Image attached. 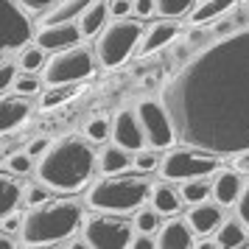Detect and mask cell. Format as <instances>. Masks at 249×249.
<instances>
[{
	"label": "cell",
	"mask_w": 249,
	"mask_h": 249,
	"mask_svg": "<svg viewBox=\"0 0 249 249\" xmlns=\"http://www.w3.org/2000/svg\"><path fill=\"white\" fill-rule=\"evenodd\" d=\"M109 135H112V126H109L107 118H92L90 124L84 126V137L92 140V143H104Z\"/></svg>",
	"instance_id": "83f0119b"
},
{
	"label": "cell",
	"mask_w": 249,
	"mask_h": 249,
	"mask_svg": "<svg viewBox=\"0 0 249 249\" xmlns=\"http://www.w3.org/2000/svg\"><path fill=\"white\" fill-rule=\"evenodd\" d=\"M31 39V20L17 0H0V59Z\"/></svg>",
	"instance_id": "9c48e42d"
},
{
	"label": "cell",
	"mask_w": 249,
	"mask_h": 249,
	"mask_svg": "<svg viewBox=\"0 0 249 249\" xmlns=\"http://www.w3.org/2000/svg\"><path fill=\"white\" fill-rule=\"evenodd\" d=\"M143 25L137 20H126V17H118L109 25L101 28V36L95 42V53H98V62L104 68H118L124 65L126 59L140 48V39H143Z\"/></svg>",
	"instance_id": "5b68a950"
},
{
	"label": "cell",
	"mask_w": 249,
	"mask_h": 249,
	"mask_svg": "<svg viewBox=\"0 0 249 249\" xmlns=\"http://www.w3.org/2000/svg\"><path fill=\"white\" fill-rule=\"evenodd\" d=\"M151 193L143 177H121V174H107L87 191V204L95 210H109V213H126L137 210Z\"/></svg>",
	"instance_id": "277c9868"
},
{
	"label": "cell",
	"mask_w": 249,
	"mask_h": 249,
	"mask_svg": "<svg viewBox=\"0 0 249 249\" xmlns=\"http://www.w3.org/2000/svg\"><path fill=\"white\" fill-rule=\"evenodd\" d=\"M0 247H3V249H12L14 247V238L9 235V232H3V230H0Z\"/></svg>",
	"instance_id": "7bdbcfd3"
},
{
	"label": "cell",
	"mask_w": 249,
	"mask_h": 249,
	"mask_svg": "<svg viewBox=\"0 0 249 249\" xmlns=\"http://www.w3.org/2000/svg\"><path fill=\"white\" fill-rule=\"evenodd\" d=\"M154 235H157L154 244H157L160 249H188V247L196 244V241H193L196 232H193V227L188 224V218H168Z\"/></svg>",
	"instance_id": "4fadbf2b"
},
{
	"label": "cell",
	"mask_w": 249,
	"mask_h": 249,
	"mask_svg": "<svg viewBox=\"0 0 249 249\" xmlns=\"http://www.w3.org/2000/svg\"><path fill=\"white\" fill-rule=\"evenodd\" d=\"M79 39H81L79 23H51V25H39V31H36V45L42 51H62V48L76 45Z\"/></svg>",
	"instance_id": "7c38bea8"
},
{
	"label": "cell",
	"mask_w": 249,
	"mask_h": 249,
	"mask_svg": "<svg viewBox=\"0 0 249 249\" xmlns=\"http://www.w3.org/2000/svg\"><path fill=\"white\" fill-rule=\"evenodd\" d=\"M137 121L143 126V135H146V143L151 148H165L171 146L174 140V124H171V115L165 109V104L157 101V98H143V101L135 107Z\"/></svg>",
	"instance_id": "30bf717a"
},
{
	"label": "cell",
	"mask_w": 249,
	"mask_h": 249,
	"mask_svg": "<svg viewBox=\"0 0 249 249\" xmlns=\"http://www.w3.org/2000/svg\"><path fill=\"white\" fill-rule=\"evenodd\" d=\"M148 199H151V207H154L157 213L174 215L177 210H179V204H182V193H177L171 185H151Z\"/></svg>",
	"instance_id": "cb8c5ba5"
},
{
	"label": "cell",
	"mask_w": 249,
	"mask_h": 249,
	"mask_svg": "<svg viewBox=\"0 0 249 249\" xmlns=\"http://www.w3.org/2000/svg\"><path fill=\"white\" fill-rule=\"evenodd\" d=\"M129 247H135V249H151V247H157L154 244V238L148 235V232H137L135 230V235H132V244Z\"/></svg>",
	"instance_id": "f35d334b"
},
{
	"label": "cell",
	"mask_w": 249,
	"mask_h": 249,
	"mask_svg": "<svg viewBox=\"0 0 249 249\" xmlns=\"http://www.w3.org/2000/svg\"><path fill=\"white\" fill-rule=\"evenodd\" d=\"M92 0H59L53 3L45 14H42V20L39 25H51V23H73V20H79V14L90 6Z\"/></svg>",
	"instance_id": "d6986e66"
},
{
	"label": "cell",
	"mask_w": 249,
	"mask_h": 249,
	"mask_svg": "<svg viewBox=\"0 0 249 249\" xmlns=\"http://www.w3.org/2000/svg\"><path fill=\"white\" fill-rule=\"evenodd\" d=\"M135 160H132V151L124 146H118V143H109V146H104V151L98 154V168L104 174H121L126 171V165H132Z\"/></svg>",
	"instance_id": "7402d4cb"
},
{
	"label": "cell",
	"mask_w": 249,
	"mask_h": 249,
	"mask_svg": "<svg viewBox=\"0 0 249 249\" xmlns=\"http://www.w3.org/2000/svg\"><path fill=\"white\" fill-rule=\"evenodd\" d=\"M157 215L160 213L154 210V207H151V210H137V215H135V221H132V224H135L137 232H148V235H154V232L160 230Z\"/></svg>",
	"instance_id": "f1b7e54d"
},
{
	"label": "cell",
	"mask_w": 249,
	"mask_h": 249,
	"mask_svg": "<svg viewBox=\"0 0 249 249\" xmlns=\"http://www.w3.org/2000/svg\"><path fill=\"white\" fill-rule=\"evenodd\" d=\"M235 171L238 174H249V148L235 154Z\"/></svg>",
	"instance_id": "b9f144b4"
},
{
	"label": "cell",
	"mask_w": 249,
	"mask_h": 249,
	"mask_svg": "<svg viewBox=\"0 0 249 249\" xmlns=\"http://www.w3.org/2000/svg\"><path fill=\"white\" fill-rule=\"evenodd\" d=\"M20 6H23L25 12H48L53 3H59V0H17Z\"/></svg>",
	"instance_id": "74e56055"
},
{
	"label": "cell",
	"mask_w": 249,
	"mask_h": 249,
	"mask_svg": "<svg viewBox=\"0 0 249 249\" xmlns=\"http://www.w3.org/2000/svg\"><path fill=\"white\" fill-rule=\"evenodd\" d=\"M215 165H218V154L196 146H182V148H171L168 154L160 160V174H162L165 182H177V179L185 182L213 174Z\"/></svg>",
	"instance_id": "8992f818"
},
{
	"label": "cell",
	"mask_w": 249,
	"mask_h": 249,
	"mask_svg": "<svg viewBox=\"0 0 249 249\" xmlns=\"http://www.w3.org/2000/svg\"><path fill=\"white\" fill-rule=\"evenodd\" d=\"M241 174L235 168H221L215 171L213 182H210V188H213V196L218 204H235L238 193H241Z\"/></svg>",
	"instance_id": "9a60e30c"
},
{
	"label": "cell",
	"mask_w": 249,
	"mask_h": 249,
	"mask_svg": "<svg viewBox=\"0 0 249 249\" xmlns=\"http://www.w3.org/2000/svg\"><path fill=\"white\" fill-rule=\"evenodd\" d=\"M95 171V154L81 137H65L39 157L36 177L45 182L51 191L73 193L81 191V185H87Z\"/></svg>",
	"instance_id": "7a4b0ae2"
},
{
	"label": "cell",
	"mask_w": 249,
	"mask_h": 249,
	"mask_svg": "<svg viewBox=\"0 0 249 249\" xmlns=\"http://www.w3.org/2000/svg\"><path fill=\"white\" fill-rule=\"evenodd\" d=\"M28 112H31V104L25 101V95H17V98L6 95V98H0V135L17 129L28 118Z\"/></svg>",
	"instance_id": "5bb4252c"
},
{
	"label": "cell",
	"mask_w": 249,
	"mask_h": 249,
	"mask_svg": "<svg viewBox=\"0 0 249 249\" xmlns=\"http://www.w3.org/2000/svg\"><path fill=\"white\" fill-rule=\"evenodd\" d=\"M112 140L129 151H140L146 146V135H143V126L137 121L135 109H121L112 118Z\"/></svg>",
	"instance_id": "8fae6325"
},
{
	"label": "cell",
	"mask_w": 249,
	"mask_h": 249,
	"mask_svg": "<svg viewBox=\"0 0 249 249\" xmlns=\"http://www.w3.org/2000/svg\"><path fill=\"white\" fill-rule=\"evenodd\" d=\"M14 76H17V65L9 62V59H0V92L6 90V87H12Z\"/></svg>",
	"instance_id": "e575fe53"
},
{
	"label": "cell",
	"mask_w": 249,
	"mask_h": 249,
	"mask_svg": "<svg viewBox=\"0 0 249 249\" xmlns=\"http://www.w3.org/2000/svg\"><path fill=\"white\" fill-rule=\"evenodd\" d=\"M247 227L241 218H227L221 224L215 227V247L221 249H235V247H244L247 244Z\"/></svg>",
	"instance_id": "44dd1931"
},
{
	"label": "cell",
	"mask_w": 249,
	"mask_h": 249,
	"mask_svg": "<svg viewBox=\"0 0 249 249\" xmlns=\"http://www.w3.org/2000/svg\"><path fill=\"white\" fill-rule=\"evenodd\" d=\"M235 3H241V0H202V3H196L191 12H188V20H191V25L213 23V20H218V17H224V14L232 12Z\"/></svg>",
	"instance_id": "ac0fdd59"
},
{
	"label": "cell",
	"mask_w": 249,
	"mask_h": 249,
	"mask_svg": "<svg viewBox=\"0 0 249 249\" xmlns=\"http://www.w3.org/2000/svg\"><path fill=\"white\" fill-rule=\"evenodd\" d=\"M23 202V185L14 179V174L0 171V221Z\"/></svg>",
	"instance_id": "603a6c76"
},
{
	"label": "cell",
	"mask_w": 249,
	"mask_h": 249,
	"mask_svg": "<svg viewBox=\"0 0 249 249\" xmlns=\"http://www.w3.org/2000/svg\"><path fill=\"white\" fill-rule=\"evenodd\" d=\"M129 12H132V0H109V14L126 17Z\"/></svg>",
	"instance_id": "ab89813d"
},
{
	"label": "cell",
	"mask_w": 249,
	"mask_h": 249,
	"mask_svg": "<svg viewBox=\"0 0 249 249\" xmlns=\"http://www.w3.org/2000/svg\"><path fill=\"white\" fill-rule=\"evenodd\" d=\"M179 193L188 204H199V202H207V196H213V188H210V182L196 177V179H185Z\"/></svg>",
	"instance_id": "d4e9b609"
},
{
	"label": "cell",
	"mask_w": 249,
	"mask_h": 249,
	"mask_svg": "<svg viewBox=\"0 0 249 249\" xmlns=\"http://www.w3.org/2000/svg\"><path fill=\"white\" fill-rule=\"evenodd\" d=\"M174 135L218 157L249 148V25L185 62L162 92Z\"/></svg>",
	"instance_id": "6da1fadb"
},
{
	"label": "cell",
	"mask_w": 249,
	"mask_h": 249,
	"mask_svg": "<svg viewBox=\"0 0 249 249\" xmlns=\"http://www.w3.org/2000/svg\"><path fill=\"white\" fill-rule=\"evenodd\" d=\"M135 235V224H129L126 218H121L118 213L101 210V213L90 215L84 221V244L92 249H124L132 244Z\"/></svg>",
	"instance_id": "52a82bcc"
},
{
	"label": "cell",
	"mask_w": 249,
	"mask_h": 249,
	"mask_svg": "<svg viewBox=\"0 0 249 249\" xmlns=\"http://www.w3.org/2000/svg\"><path fill=\"white\" fill-rule=\"evenodd\" d=\"M235 213L244 221V227L249 230V182L241 185V193H238V199H235Z\"/></svg>",
	"instance_id": "1f68e13d"
},
{
	"label": "cell",
	"mask_w": 249,
	"mask_h": 249,
	"mask_svg": "<svg viewBox=\"0 0 249 249\" xmlns=\"http://www.w3.org/2000/svg\"><path fill=\"white\" fill-rule=\"evenodd\" d=\"M132 12H135L137 17H148V14L157 12V3H154V0H132Z\"/></svg>",
	"instance_id": "8d00e7d4"
},
{
	"label": "cell",
	"mask_w": 249,
	"mask_h": 249,
	"mask_svg": "<svg viewBox=\"0 0 249 249\" xmlns=\"http://www.w3.org/2000/svg\"><path fill=\"white\" fill-rule=\"evenodd\" d=\"M135 168L137 171H154V168H160L157 154H154V151H146V148L135 151Z\"/></svg>",
	"instance_id": "d6a6232c"
},
{
	"label": "cell",
	"mask_w": 249,
	"mask_h": 249,
	"mask_svg": "<svg viewBox=\"0 0 249 249\" xmlns=\"http://www.w3.org/2000/svg\"><path fill=\"white\" fill-rule=\"evenodd\" d=\"M154 3H157V14L168 17V20H177L193 9V0H154Z\"/></svg>",
	"instance_id": "4316f807"
},
{
	"label": "cell",
	"mask_w": 249,
	"mask_h": 249,
	"mask_svg": "<svg viewBox=\"0 0 249 249\" xmlns=\"http://www.w3.org/2000/svg\"><path fill=\"white\" fill-rule=\"evenodd\" d=\"M92 53L87 48H62L59 53H53V59L45 65V84L56 87V84H79V81L92 76Z\"/></svg>",
	"instance_id": "ba28073f"
},
{
	"label": "cell",
	"mask_w": 249,
	"mask_h": 249,
	"mask_svg": "<svg viewBox=\"0 0 249 249\" xmlns=\"http://www.w3.org/2000/svg\"><path fill=\"white\" fill-rule=\"evenodd\" d=\"M109 17V0H92L90 6L79 14V28H81V36H92L98 34Z\"/></svg>",
	"instance_id": "ffe728a7"
},
{
	"label": "cell",
	"mask_w": 249,
	"mask_h": 249,
	"mask_svg": "<svg viewBox=\"0 0 249 249\" xmlns=\"http://www.w3.org/2000/svg\"><path fill=\"white\" fill-rule=\"evenodd\" d=\"M14 92L17 95H36L39 92V81L34 76H20V79H14Z\"/></svg>",
	"instance_id": "836d02e7"
},
{
	"label": "cell",
	"mask_w": 249,
	"mask_h": 249,
	"mask_svg": "<svg viewBox=\"0 0 249 249\" xmlns=\"http://www.w3.org/2000/svg\"><path fill=\"white\" fill-rule=\"evenodd\" d=\"M25 151H28L31 157H42V154L48 151V140H45V137H36V140H31V143H28V148H25Z\"/></svg>",
	"instance_id": "60d3db41"
},
{
	"label": "cell",
	"mask_w": 249,
	"mask_h": 249,
	"mask_svg": "<svg viewBox=\"0 0 249 249\" xmlns=\"http://www.w3.org/2000/svg\"><path fill=\"white\" fill-rule=\"evenodd\" d=\"M188 224L193 227L196 235H207V232H213L215 227L221 224V210H218L215 204H207V202L191 204V210H188Z\"/></svg>",
	"instance_id": "e0dca14e"
},
{
	"label": "cell",
	"mask_w": 249,
	"mask_h": 249,
	"mask_svg": "<svg viewBox=\"0 0 249 249\" xmlns=\"http://www.w3.org/2000/svg\"><path fill=\"white\" fill-rule=\"evenodd\" d=\"M25 204L28 207H36V204H45L51 202V188H48L45 182H39V185H28V191H25Z\"/></svg>",
	"instance_id": "f546056e"
},
{
	"label": "cell",
	"mask_w": 249,
	"mask_h": 249,
	"mask_svg": "<svg viewBox=\"0 0 249 249\" xmlns=\"http://www.w3.org/2000/svg\"><path fill=\"white\" fill-rule=\"evenodd\" d=\"M9 171H12V174H28V171H31V154H28V151L12 154V157H9Z\"/></svg>",
	"instance_id": "d590c367"
},
{
	"label": "cell",
	"mask_w": 249,
	"mask_h": 249,
	"mask_svg": "<svg viewBox=\"0 0 249 249\" xmlns=\"http://www.w3.org/2000/svg\"><path fill=\"white\" fill-rule=\"evenodd\" d=\"M177 31H179L177 23H171L168 17L154 25H148L146 31H143V39H140V53H154L160 48H165L168 42H174Z\"/></svg>",
	"instance_id": "2e32d148"
},
{
	"label": "cell",
	"mask_w": 249,
	"mask_h": 249,
	"mask_svg": "<svg viewBox=\"0 0 249 249\" xmlns=\"http://www.w3.org/2000/svg\"><path fill=\"white\" fill-rule=\"evenodd\" d=\"M20 70L25 73H36L39 68H45V51L39 45H23L20 48Z\"/></svg>",
	"instance_id": "484cf974"
},
{
	"label": "cell",
	"mask_w": 249,
	"mask_h": 249,
	"mask_svg": "<svg viewBox=\"0 0 249 249\" xmlns=\"http://www.w3.org/2000/svg\"><path fill=\"white\" fill-rule=\"evenodd\" d=\"M73 87H76V84H56V87L42 98V109H51V107H56V104L68 101V95H73Z\"/></svg>",
	"instance_id": "4dcf8cb0"
},
{
	"label": "cell",
	"mask_w": 249,
	"mask_h": 249,
	"mask_svg": "<svg viewBox=\"0 0 249 249\" xmlns=\"http://www.w3.org/2000/svg\"><path fill=\"white\" fill-rule=\"evenodd\" d=\"M81 224V207L76 202H45L28 207L20 221V235L28 247L65 244Z\"/></svg>",
	"instance_id": "3957f363"
}]
</instances>
